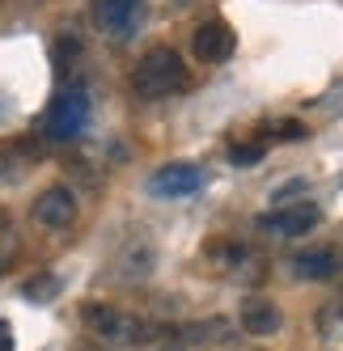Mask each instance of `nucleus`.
Returning a JSON list of instances; mask_svg holds the SVG:
<instances>
[{
	"label": "nucleus",
	"mask_w": 343,
	"mask_h": 351,
	"mask_svg": "<svg viewBox=\"0 0 343 351\" xmlns=\"http://www.w3.org/2000/svg\"><path fill=\"white\" fill-rule=\"evenodd\" d=\"M34 220L43 229H68V224L77 220V195L68 186H47L34 199Z\"/></svg>",
	"instance_id": "obj_8"
},
{
	"label": "nucleus",
	"mask_w": 343,
	"mask_h": 351,
	"mask_svg": "<svg viewBox=\"0 0 343 351\" xmlns=\"http://www.w3.org/2000/svg\"><path fill=\"white\" fill-rule=\"evenodd\" d=\"M144 0H93V21L110 38H132L140 26Z\"/></svg>",
	"instance_id": "obj_5"
},
{
	"label": "nucleus",
	"mask_w": 343,
	"mask_h": 351,
	"mask_svg": "<svg viewBox=\"0 0 343 351\" xmlns=\"http://www.w3.org/2000/svg\"><path fill=\"white\" fill-rule=\"evenodd\" d=\"M165 351H174V347H165Z\"/></svg>",
	"instance_id": "obj_16"
},
{
	"label": "nucleus",
	"mask_w": 343,
	"mask_h": 351,
	"mask_svg": "<svg viewBox=\"0 0 343 351\" xmlns=\"http://www.w3.org/2000/svg\"><path fill=\"white\" fill-rule=\"evenodd\" d=\"M85 326L97 339H106V343H140L144 335H149L132 313L115 309V305H85Z\"/></svg>",
	"instance_id": "obj_3"
},
{
	"label": "nucleus",
	"mask_w": 343,
	"mask_h": 351,
	"mask_svg": "<svg viewBox=\"0 0 343 351\" xmlns=\"http://www.w3.org/2000/svg\"><path fill=\"white\" fill-rule=\"evenodd\" d=\"M187 85V64L178 60V51L169 47H153L136 68H132V93L144 102H161V97H174Z\"/></svg>",
	"instance_id": "obj_1"
},
{
	"label": "nucleus",
	"mask_w": 343,
	"mask_h": 351,
	"mask_svg": "<svg viewBox=\"0 0 343 351\" xmlns=\"http://www.w3.org/2000/svg\"><path fill=\"white\" fill-rule=\"evenodd\" d=\"M318 220H322L318 204H292V208H280V212H267L259 220V229L280 233V237H305L309 229H318Z\"/></svg>",
	"instance_id": "obj_7"
},
{
	"label": "nucleus",
	"mask_w": 343,
	"mask_h": 351,
	"mask_svg": "<svg viewBox=\"0 0 343 351\" xmlns=\"http://www.w3.org/2000/svg\"><path fill=\"white\" fill-rule=\"evenodd\" d=\"M241 330L246 335H276L280 330V309L267 296H250L241 305Z\"/></svg>",
	"instance_id": "obj_9"
},
{
	"label": "nucleus",
	"mask_w": 343,
	"mask_h": 351,
	"mask_svg": "<svg viewBox=\"0 0 343 351\" xmlns=\"http://www.w3.org/2000/svg\"><path fill=\"white\" fill-rule=\"evenodd\" d=\"M229 161L241 165V169H246V165H259V161H263V144H259V140H255V144H233V148H229Z\"/></svg>",
	"instance_id": "obj_11"
},
{
	"label": "nucleus",
	"mask_w": 343,
	"mask_h": 351,
	"mask_svg": "<svg viewBox=\"0 0 343 351\" xmlns=\"http://www.w3.org/2000/svg\"><path fill=\"white\" fill-rule=\"evenodd\" d=\"M0 351H13V330H9V322H0Z\"/></svg>",
	"instance_id": "obj_13"
},
{
	"label": "nucleus",
	"mask_w": 343,
	"mask_h": 351,
	"mask_svg": "<svg viewBox=\"0 0 343 351\" xmlns=\"http://www.w3.org/2000/svg\"><path fill=\"white\" fill-rule=\"evenodd\" d=\"M174 5H187V0H174Z\"/></svg>",
	"instance_id": "obj_15"
},
{
	"label": "nucleus",
	"mask_w": 343,
	"mask_h": 351,
	"mask_svg": "<svg viewBox=\"0 0 343 351\" xmlns=\"http://www.w3.org/2000/svg\"><path fill=\"white\" fill-rule=\"evenodd\" d=\"M77 351H106V347H77Z\"/></svg>",
	"instance_id": "obj_14"
},
{
	"label": "nucleus",
	"mask_w": 343,
	"mask_h": 351,
	"mask_svg": "<svg viewBox=\"0 0 343 351\" xmlns=\"http://www.w3.org/2000/svg\"><path fill=\"white\" fill-rule=\"evenodd\" d=\"M204 182H208V173L200 165L174 161V165L157 169L153 178H149V195H157V199H191V195L204 191Z\"/></svg>",
	"instance_id": "obj_4"
},
{
	"label": "nucleus",
	"mask_w": 343,
	"mask_h": 351,
	"mask_svg": "<svg viewBox=\"0 0 343 351\" xmlns=\"http://www.w3.org/2000/svg\"><path fill=\"white\" fill-rule=\"evenodd\" d=\"M233 43H237L233 30H229L220 17H212V21H204V26H195L191 51H195V60H204V64H220V60L233 56Z\"/></svg>",
	"instance_id": "obj_6"
},
{
	"label": "nucleus",
	"mask_w": 343,
	"mask_h": 351,
	"mask_svg": "<svg viewBox=\"0 0 343 351\" xmlns=\"http://www.w3.org/2000/svg\"><path fill=\"white\" fill-rule=\"evenodd\" d=\"M292 271L301 275V280H331V275L339 271V254L327 245H318V250H301L297 258H292Z\"/></svg>",
	"instance_id": "obj_10"
},
{
	"label": "nucleus",
	"mask_w": 343,
	"mask_h": 351,
	"mask_svg": "<svg viewBox=\"0 0 343 351\" xmlns=\"http://www.w3.org/2000/svg\"><path fill=\"white\" fill-rule=\"evenodd\" d=\"M56 288H60V284L51 280V275H43V280H30V284H26V296H30V300H51Z\"/></svg>",
	"instance_id": "obj_12"
},
{
	"label": "nucleus",
	"mask_w": 343,
	"mask_h": 351,
	"mask_svg": "<svg viewBox=\"0 0 343 351\" xmlns=\"http://www.w3.org/2000/svg\"><path fill=\"white\" fill-rule=\"evenodd\" d=\"M85 123H89V93L81 85H72V89H60L56 102L47 106L43 136L56 140V144H68V140H77L85 132Z\"/></svg>",
	"instance_id": "obj_2"
}]
</instances>
